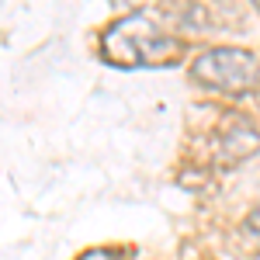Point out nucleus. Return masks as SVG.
<instances>
[{"mask_svg": "<svg viewBox=\"0 0 260 260\" xmlns=\"http://www.w3.org/2000/svg\"><path fill=\"white\" fill-rule=\"evenodd\" d=\"M104 59L118 70H139V66H174L180 62V42L170 39L167 31H160L156 24L142 14L115 21L104 39Z\"/></svg>", "mask_w": 260, "mask_h": 260, "instance_id": "1", "label": "nucleus"}, {"mask_svg": "<svg viewBox=\"0 0 260 260\" xmlns=\"http://www.w3.org/2000/svg\"><path fill=\"white\" fill-rule=\"evenodd\" d=\"M194 80L212 87V90H222V94H246L253 83H257L260 62L253 52L246 49H208L201 52L194 66H191Z\"/></svg>", "mask_w": 260, "mask_h": 260, "instance_id": "2", "label": "nucleus"}, {"mask_svg": "<svg viewBox=\"0 0 260 260\" xmlns=\"http://www.w3.org/2000/svg\"><path fill=\"white\" fill-rule=\"evenodd\" d=\"M260 146L257 125L246 115H229L219 128V160L222 163H243L246 156H253Z\"/></svg>", "mask_w": 260, "mask_h": 260, "instance_id": "3", "label": "nucleus"}, {"mask_svg": "<svg viewBox=\"0 0 260 260\" xmlns=\"http://www.w3.org/2000/svg\"><path fill=\"white\" fill-rule=\"evenodd\" d=\"M253 4H257V7H260V0H253Z\"/></svg>", "mask_w": 260, "mask_h": 260, "instance_id": "4", "label": "nucleus"}]
</instances>
